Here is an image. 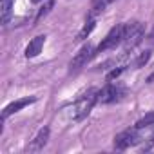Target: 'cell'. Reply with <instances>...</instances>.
<instances>
[{
    "instance_id": "cell-1",
    "label": "cell",
    "mask_w": 154,
    "mask_h": 154,
    "mask_svg": "<svg viewBox=\"0 0 154 154\" xmlns=\"http://www.w3.org/2000/svg\"><path fill=\"white\" fill-rule=\"evenodd\" d=\"M123 40H125V24H120V26L112 27V29L107 33V36H105V38L102 40V44L98 45L96 53H103V51H107V49H114L118 44H123Z\"/></svg>"
},
{
    "instance_id": "cell-2",
    "label": "cell",
    "mask_w": 154,
    "mask_h": 154,
    "mask_svg": "<svg viewBox=\"0 0 154 154\" xmlns=\"http://www.w3.org/2000/svg\"><path fill=\"white\" fill-rule=\"evenodd\" d=\"M94 103H98V100H96V93L85 94L84 98H80L78 102L74 103L72 112H71V118H72V120H76V122H78V120H84V118L93 111Z\"/></svg>"
},
{
    "instance_id": "cell-3",
    "label": "cell",
    "mask_w": 154,
    "mask_h": 154,
    "mask_svg": "<svg viewBox=\"0 0 154 154\" xmlns=\"http://www.w3.org/2000/svg\"><path fill=\"white\" fill-rule=\"evenodd\" d=\"M143 40V26L140 22H125V51L134 49L140 42Z\"/></svg>"
},
{
    "instance_id": "cell-4",
    "label": "cell",
    "mask_w": 154,
    "mask_h": 154,
    "mask_svg": "<svg viewBox=\"0 0 154 154\" xmlns=\"http://www.w3.org/2000/svg\"><path fill=\"white\" fill-rule=\"evenodd\" d=\"M123 94H125L123 87L114 85V84H107L103 89L96 91V100H98V103H112V102H118Z\"/></svg>"
},
{
    "instance_id": "cell-5",
    "label": "cell",
    "mask_w": 154,
    "mask_h": 154,
    "mask_svg": "<svg viewBox=\"0 0 154 154\" xmlns=\"http://www.w3.org/2000/svg\"><path fill=\"white\" fill-rule=\"evenodd\" d=\"M138 131H140V129L134 125V127L125 129V131H122L120 134H116V136H114V149L123 150V149H127V147H131V145L138 143V140H140Z\"/></svg>"
},
{
    "instance_id": "cell-6",
    "label": "cell",
    "mask_w": 154,
    "mask_h": 154,
    "mask_svg": "<svg viewBox=\"0 0 154 154\" xmlns=\"http://www.w3.org/2000/svg\"><path fill=\"white\" fill-rule=\"evenodd\" d=\"M96 53H94V49H93V45L91 44H85L78 53L74 54V58L71 60V63H69V67H71V71H78V69H82L93 56H94Z\"/></svg>"
},
{
    "instance_id": "cell-7",
    "label": "cell",
    "mask_w": 154,
    "mask_h": 154,
    "mask_svg": "<svg viewBox=\"0 0 154 154\" xmlns=\"http://www.w3.org/2000/svg\"><path fill=\"white\" fill-rule=\"evenodd\" d=\"M47 140H49V129L44 127V129L38 131V134H36V136L31 140V143L26 147V152H38V150H42V149L45 147Z\"/></svg>"
},
{
    "instance_id": "cell-8",
    "label": "cell",
    "mask_w": 154,
    "mask_h": 154,
    "mask_svg": "<svg viewBox=\"0 0 154 154\" xmlns=\"http://www.w3.org/2000/svg\"><path fill=\"white\" fill-rule=\"evenodd\" d=\"M35 102H36V96H26V98L17 100V102H11V103L2 111V120H6V118L11 116L13 112H18L20 109H24L26 105H31V103H35Z\"/></svg>"
},
{
    "instance_id": "cell-9",
    "label": "cell",
    "mask_w": 154,
    "mask_h": 154,
    "mask_svg": "<svg viewBox=\"0 0 154 154\" xmlns=\"http://www.w3.org/2000/svg\"><path fill=\"white\" fill-rule=\"evenodd\" d=\"M44 44H45V35H38V36H35L31 42H29V45L26 47V58H35V56H38L40 53H42V49H44Z\"/></svg>"
},
{
    "instance_id": "cell-10",
    "label": "cell",
    "mask_w": 154,
    "mask_h": 154,
    "mask_svg": "<svg viewBox=\"0 0 154 154\" xmlns=\"http://www.w3.org/2000/svg\"><path fill=\"white\" fill-rule=\"evenodd\" d=\"M11 9H13V0H0V20L2 24H8L11 18Z\"/></svg>"
},
{
    "instance_id": "cell-11",
    "label": "cell",
    "mask_w": 154,
    "mask_h": 154,
    "mask_svg": "<svg viewBox=\"0 0 154 154\" xmlns=\"http://www.w3.org/2000/svg\"><path fill=\"white\" fill-rule=\"evenodd\" d=\"M94 26H96V22L93 20V18H89L87 22H85V26L80 29V33H78V36H76V40L78 42H82V40H85L91 33H93V29H94Z\"/></svg>"
},
{
    "instance_id": "cell-12",
    "label": "cell",
    "mask_w": 154,
    "mask_h": 154,
    "mask_svg": "<svg viewBox=\"0 0 154 154\" xmlns=\"http://www.w3.org/2000/svg\"><path fill=\"white\" fill-rule=\"evenodd\" d=\"M114 0H93V11H91V15H98V13H102L109 4H112Z\"/></svg>"
},
{
    "instance_id": "cell-13",
    "label": "cell",
    "mask_w": 154,
    "mask_h": 154,
    "mask_svg": "<svg viewBox=\"0 0 154 154\" xmlns=\"http://www.w3.org/2000/svg\"><path fill=\"white\" fill-rule=\"evenodd\" d=\"M150 125H154V111L149 112V114H145L141 120L136 122V127L138 129H145V127H150Z\"/></svg>"
},
{
    "instance_id": "cell-14",
    "label": "cell",
    "mask_w": 154,
    "mask_h": 154,
    "mask_svg": "<svg viewBox=\"0 0 154 154\" xmlns=\"http://www.w3.org/2000/svg\"><path fill=\"white\" fill-rule=\"evenodd\" d=\"M149 58H150V51H149V49L143 51V53H140L138 58L134 60V67H136V69H138V67H143V65L149 62Z\"/></svg>"
},
{
    "instance_id": "cell-15",
    "label": "cell",
    "mask_w": 154,
    "mask_h": 154,
    "mask_svg": "<svg viewBox=\"0 0 154 154\" xmlns=\"http://www.w3.org/2000/svg\"><path fill=\"white\" fill-rule=\"evenodd\" d=\"M51 9H53V0H45V4L40 8V11H38V15H36V22H38L42 17H45Z\"/></svg>"
},
{
    "instance_id": "cell-16",
    "label": "cell",
    "mask_w": 154,
    "mask_h": 154,
    "mask_svg": "<svg viewBox=\"0 0 154 154\" xmlns=\"http://www.w3.org/2000/svg\"><path fill=\"white\" fill-rule=\"evenodd\" d=\"M125 71V67H118V69H112L109 74H107V82H111V80H114V78H118V76L122 74Z\"/></svg>"
},
{
    "instance_id": "cell-17",
    "label": "cell",
    "mask_w": 154,
    "mask_h": 154,
    "mask_svg": "<svg viewBox=\"0 0 154 154\" xmlns=\"http://www.w3.org/2000/svg\"><path fill=\"white\" fill-rule=\"evenodd\" d=\"M152 147H154V132H152V134H150V138H149V140H147V143H145V145H143V147H141V150H150V149H152Z\"/></svg>"
},
{
    "instance_id": "cell-18",
    "label": "cell",
    "mask_w": 154,
    "mask_h": 154,
    "mask_svg": "<svg viewBox=\"0 0 154 154\" xmlns=\"http://www.w3.org/2000/svg\"><path fill=\"white\" fill-rule=\"evenodd\" d=\"M147 82H154V71H152V74H150L149 78H147Z\"/></svg>"
},
{
    "instance_id": "cell-19",
    "label": "cell",
    "mask_w": 154,
    "mask_h": 154,
    "mask_svg": "<svg viewBox=\"0 0 154 154\" xmlns=\"http://www.w3.org/2000/svg\"><path fill=\"white\" fill-rule=\"evenodd\" d=\"M150 38H154V27H152V31H150Z\"/></svg>"
},
{
    "instance_id": "cell-20",
    "label": "cell",
    "mask_w": 154,
    "mask_h": 154,
    "mask_svg": "<svg viewBox=\"0 0 154 154\" xmlns=\"http://www.w3.org/2000/svg\"><path fill=\"white\" fill-rule=\"evenodd\" d=\"M31 2H33V4H38V2H42V0H31Z\"/></svg>"
}]
</instances>
